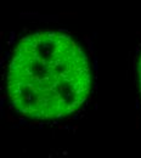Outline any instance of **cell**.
Instances as JSON below:
<instances>
[{"instance_id":"obj_1","label":"cell","mask_w":141,"mask_h":158,"mask_svg":"<svg viewBox=\"0 0 141 158\" xmlns=\"http://www.w3.org/2000/svg\"><path fill=\"white\" fill-rule=\"evenodd\" d=\"M6 96L17 114L33 120L76 113L91 88L89 60L69 34L45 29L19 39L6 67Z\"/></svg>"},{"instance_id":"obj_2","label":"cell","mask_w":141,"mask_h":158,"mask_svg":"<svg viewBox=\"0 0 141 158\" xmlns=\"http://www.w3.org/2000/svg\"><path fill=\"white\" fill-rule=\"evenodd\" d=\"M138 80H139V88H140V93H141V55H140L139 62H138Z\"/></svg>"}]
</instances>
